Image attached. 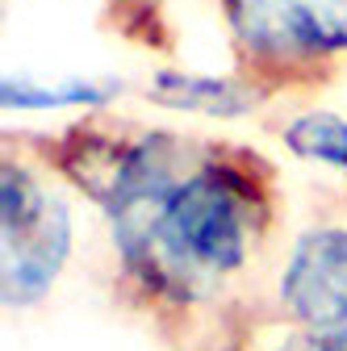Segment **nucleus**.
Listing matches in <instances>:
<instances>
[{"label": "nucleus", "instance_id": "nucleus-7", "mask_svg": "<svg viewBox=\"0 0 347 351\" xmlns=\"http://www.w3.org/2000/svg\"><path fill=\"white\" fill-rule=\"evenodd\" d=\"M276 138L285 151L310 167H326L347 180V117L326 109V105H306L293 109L289 117L276 121Z\"/></svg>", "mask_w": 347, "mask_h": 351}, {"label": "nucleus", "instance_id": "nucleus-8", "mask_svg": "<svg viewBox=\"0 0 347 351\" xmlns=\"http://www.w3.org/2000/svg\"><path fill=\"white\" fill-rule=\"evenodd\" d=\"M125 93L121 80H63V84H42L29 75H5L0 80V101L5 109H101Z\"/></svg>", "mask_w": 347, "mask_h": 351}, {"label": "nucleus", "instance_id": "nucleus-6", "mask_svg": "<svg viewBox=\"0 0 347 351\" xmlns=\"http://www.w3.org/2000/svg\"><path fill=\"white\" fill-rule=\"evenodd\" d=\"M218 351H347V326H326V330L297 326V322L276 318L255 297L239 314V322L230 326Z\"/></svg>", "mask_w": 347, "mask_h": 351}, {"label": "nucleus", "instance_id": "nucleus-5", "mask_svg": "<svg viewBox=\"0 0 347 351\" xmlns=\"http://www.w3.org/2000/svg\"><path fill=\"white\" fill-rule=\"evenodd\" d=\"M143 97L171 113H193L209 121H243L259 113L272 97L255 80L230 71H193V67H155Z\"/></svg>", "mask_w": 347, "mask_h": 351}, {"label": "nucleus", "instance_id": "nucleus-2", "mask_svg": "<svg viewBox=\"0 0 347 351\" xmlns=\"http://www.w3.org/2000/svg\"><path fill=\"white\" fill-rule=\"evenodd\" d=\"M218 17L235 71L272 101L347 80V0H218Z\"/></svg>", "mask_w": 347, "mask_h": 351}, {"label": "nucleus", "instance_id": "nucleus-1", "mask_svg": "<svg viewBox=\"0 0 347 351\" xmlns=\"http://www.w3.org/2000/svg\"><path fill=\"white\" fill-rule=\"evenodd\" d=\"M13 143L105 213L121 305L176 351L226 343L264 293L255 276L285 226V184L264 151L109 113Z\"/></svg>", "mask_w": 347, "mask_h": 351}, {"label": "nucleus", "instance_id": "nucleus-4", "mask_svg": "<svg viewBox=\"0 0 347 351\" xmlns=\"http://www.w3.org/2000/svg\"><path fill=\"white\" fill-rule=\"evenodd\" d=\"M259 301L276 318L310 330L347 326V226L318 222L297 230L272 263Z\"/></svg>", "mask_w": 347, "mask_h": 351}, {"label": "nucleus", "instance_id": "nucleus-3", "mask_svg": "<svg viewBox=\"0 0 347 351\" xmlns=\"http://www.w3.org/2000/svg\"><path fill=\"white\" fill-rule=\"evenodd\" d=\"M59 176L21 143H5L0 159V301L5 310H34L63 280L75 222Z\"/></svg>", "mask_w": 347, "mask_h": 351}]
</instances>
